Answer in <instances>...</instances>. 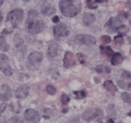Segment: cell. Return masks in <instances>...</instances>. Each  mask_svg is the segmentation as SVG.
Listing matches in <instances>:
<instances>
[{
	"instance_id": "cell-10",
	"label": "cell",
	"mask_w": 131,
	"mask_h": 123,
	"mask_svg": "<svg viewBox=\"0 0 131 123\" xmlns=\"http://www.w3.org/2000/svg\"><path fill=\"white\" fill-rule=\"evenodd\" d=\"M76 58L74 55L70 51H67L65 53L64 58H63V66L66 69H69L71 67L75 65L76 63Z\"/></svg>"
},
{
	"instance_id": "cell-40",
	"label": "cell",
	"mask_w": 131,
	"mask_h": 123,
	"mask_svg": "<svg viewBox=\"0 0 131 123\" xmlns=\"http://www.w3.org/2000/svg\"><path fill=\"white\" fill-rule=\"evenodd\" d=\"M127 6H128V7L131 9V0H128L127 1Z\"/></svg>"
},
{
	"instance_id": "cell-8",
	"label": "cell",
	"mask_w": 131,
	"mask_h": 123,
	"mask_svg": "<svg viewBox=\"0 0 131 123\" xmlns=\"http://www.w3.org/2000/svg\"><path fill=\"white\" fill-rule=\"evenodd\" d=\"M77 42L84 45H93L96 43L95 39L88 34H79L75 37Z\"/></svg>"
},
{
	"instance_id": "cell-41",
	"label": "cell",
	"mask_w": 131,
	"mask_h": 123,
	"mask_svg": "<svg viewBox=\"0 0 131 123\" xmlns=\"http://www.w3.org/2000/svg\"><path fill=\"white\" fill-rule=\"evenodd\" d=\"M127 90H131V82L130 83H128V85H127Z\"/></svg>"
},
{
	"instance_id": "cell-36",
	"label": "cell",
	"mask_w": 131,
	"mask_h": 123,
	"mask_svg": "<svg viewBox=\"0 0 131 123\" xmlns=\"http://www.w3.org/2000/svg\"><path fill=\"white\" fill-rule=\"evenodd\" d=\"M77 57H78V59H79V61H80V63H84V58H85V57H84L82 54H80V53L77 54Z\"/></svg>"
},
{
	"instance_id": "cell-21",
	"label": "cell",
	"mask_w": 131,
	"mask_h": 123,
	"mask_svg": "<svg viewBox=\"0 0 131 123\" xmlns=\"http://www.w3.org/2000/svg\"><path fill=\"white\" fill-rule=\"evenodd\" d=\"M95 71H97L98 73H103L104 71L109 73L111 71V70L108 66H105L103 65H98V66L95 67Z\"/></svg>"
},
{
	"instance_id": "cell-15",
	"label": "cell",
	"mask_w": 131,
	"mask_h": 123,
	"mask_svg": "<svg viewBox=\"0 0 131 123\" xmlns=\"http://www.w3.org/2000/svg\"><path fill=\"white\" fill-rule=\"evenodd\" d=\"M2 90L4 91V93L1 95V99L4 101H7L10 99V98L12 97V91L9 86L7 85H3Z\"/></svg>"
},
{
	"instance_id": "cell-16",
	"label": "cell",
	"mask_w": 131,
	"mask_h": 123,
	"mask_svg": "<svg viewBox=\"0 0 131 123\" xmlns=\"http://www.w3.org/2000/svg\"><path fill=\"white\" fill-rule=\"evenodd\" d=\"M124 60V58L122 56L120 53H115L112 55V64L114 65V66H117L119 64H121Z\"/></svg>"
},
{
	"instance_id": "cell-23",
	"label": "cell",
	"mask_w": 131,
	"mask_h": 123,
	"mask_svg": "<svg viewBox=\"0 0 131 123\" xmlns=\"http://www.w3.org/2000/svg\"><path fill=\"white\" fill-rule=\"evenodd\" d=\"M14 42L15 44V46L17 47H20L21 44H23V43H24V40L20 38V37L19 36L18 34H15V37H14Z\"/></svg>"
},
{
	"instance_id": "cell-25",
	"label": "cell",
	"mask_w": 131,
	"mask_h": 123,
	"mask_svg": "<svg viewBox=\"0 0 131 123\" xmlns=\"http://www.w3.org/2000/svg\"><path fill=\"white\" fill-rule=\"evenodd\" d=\"M46 90H47V93L51 95H53L56 93V89L51 85H47L46 87Z\"/></svg>"
},
{
	"instance_id": "cell-3",
	"label": "cell",
	"mask_w": 131,
	"mask_h": 123,
	"mask_svg": "<svg viewBox=\"0 0 131 123\" xmlns=\"http://www.w3.org/2000/svg\"><path fill=\"white\" fill-rule=\"evenodd\" d=\"M28 31L31 34H37L40 33L45 28V24L42 20H37L35 19H28L27 22Z\"/></svg>"
},
{
	"instance_id": "cell-38",
	"label": "cell",
	"mask_w": 131,
	"mask_h": 123,
	"mask_svg": "<svg viewBox=\"0 0 131 123\" xmlns=\"http://www.w3.org/2000/svg\"><path fill=\"white\" fill-rule=\"evenodd\" d=\"M79 122H80L79 117H75L74 119H71V120L69 123H79Z\"/></svg>"
},
{
	"instance_id": "cell-7",
	"label": "cell",
	"mask_w": 131,
	"mask_h": 123,
	"mask_svg": "<svg viewBox=\"0 0 131 123\" xmlns=\"http://www.w3.org/2000/svg\"><path fill=\"white\" fill-rule=\"evenodd\" d=\"M122 26V21L116 17H112L108 20L106 24H105V27L107 28L108 31L112 33L117 31L118 28Z\"/></svg>"
},
{
	"instance_id": "cell-26",
	"label": "cell",
	"mask_w": 131,
	"mask_h": 123,
	"mask_svg": "<svg viewBox=\"0 0 131 123\" xmlns=\"http://www.w3.org/2000/svg\"><path fill=\"white\" fill-rule=\"evenodd\" d=\"M117 31L119 33L120 35H125V34H126V33L128 31V28L125 26H123L122 25L121 26H119L118 29H117Z\"/></svg>"
},
{
	"instance_id": "cell-4",
	"label": "cell",
	"mask_w": 131,
	"mask_h": 123,
	"mask_svg": "<svg viewBox=\"0 0 131 123\" xmlns=\"http://www.w3.org/2000/svg\"><path fill=\"white\" fill-rule=\"evenodd\" d=\"M9 58L5 54H0V70L3 72L5 76H11L13 74V71L8 64Z\"/></svg>"
},
{
	"instance_id": "cell-45",
	"label": "cell",
	"mask_w": 131,
	"mask_h": 123,
	"mask_svg": "<svg viewBox=\"0 0 131 123\" xmlns=\"http://www.w3.org/2000/svg\"><path fill=\"white\" fill-rule=\"evenodd\" d=\"M130 24H131V22H130Z\"/></svg>"
},
{
	"instance_id": "cell-35",
	"label": "cell",
	"mask_w": 131,
	"mask_h": 123,
	"mask_svg": "<svg viewBox=\"0 0 131 123\" xmlns=\"http://www.w3.org/2000/svg\"><path fill=\"white\" fill-rule=\"evenodd\" d=\"M7 108V104H0V116L3 113Z\"/></svg>"
},
{
	"instance_id": "cell-28",
	"label": "cell",
	"mask_w": 131,
	"mask_h": 123,
	"mask_svg": "<svg viewBox=\"0 0 131 123\" xmlns=\"http://www.w3.org/2000/svg\"><path fill=\"white\" fill-rule=\"evenodd\" d=\"M123 37H122V35H118V36H116L114 37V43L115 44L117 45H122L123 44Z\"/></svg>"
},
{
	"instance_id": "cell-2",
	"label": "cell",
	"mask_w": 131,
	"mask_h": 123,
	"mask_svg": "<svg viewBox=\"0 0 131 123\" xmlns=\"http://www.w3.org/2000/svg\"><path fill=\"white\" fill-rule=\"evenodd\" d=\"M24 18V10L20 8H15L9 12L7 16L6 22L9 24L13 28L17 27L21 23Z\"/></svg>"
},
{
	"instance_id": "cell-39",
	"label": "cell",
	"mask_w": 131,
	"mask_h": 123,
	"mask_svg": "<svg viewBox=\"0 0 131 123\" xmlns=\"http://www.w3.org/2000/svg\"><path fill=\"white\" fill-rule=\"evenodd\" d=\"M95 2H97L98 3H103V2H106L107 0H95Z\"/></svg>"
},
{
	"instance_id": "cell-31",
	"label": "cell",
	"mask_w": 131,
	"mask_h": 123,
	"mask_svg": "<svg viewBox=\"0 0 131 123\" xmlns=\"http://www.w3.org/2000/svg\"><path fill=\"white\" fill-rule=\"evenodd\" d=\"M69 100H70V98H69L67 95H62V96H61V103H62V104L66 105V104H67L69 102Z\"/></svg>"
},
{
	"instance_id": "cell-6",
	"label": "cell",
	"mask_w": 131,
	"mask_h": 123,
	"mask_svg": "<svg viewBox=\"0 0 131 123\" xmlns=\"http://www.w3.org/2000/svg\"><path fill=\"white\" fill-rule=\"evenodd\" d=\"M24 117L27 122L32 123H39L41 119L37 111L32 109H28L26 110L24 113Z\"/></svg>"
},
{
	"instance_id": "cell-11",
	"label": "cell",
	"mask_w": 131,
	"mask_h": 123,
	"mask_svg": "<svg viewBox=\"0 0 131 123\" xmlns=\"http://www.w3.org/2000/svg\"><path fill=\"white\" fill-rule=\"evenodd\" d=\"M43 60V55L42 52L34 51L29 54L28 58V63L30 64H36L37 63H40Z\"/></svg>"
},
{
	"instance_id": "cell-34",
	"label": "cell",
	"mask_w": 131,
	"mask_h": 123,
	"mask_svg": "<svg viewBox=\"0 0 131 123\" xmlns=\"http://www.w3.org/2000/svg\"><path fill=\"white\" fill-rule=\"evenodd\" d=\"M122 77L123 79H131V73H130L129 71H125L122 72Z\"/></svg>"
},
{
	"instance_id": "cell-32",
	"label": "cell",
	"mask_w": 131,
	"mask_h": 123,
	"mask_svg": "<svg viewBox=\"0 0 131 123\" xmlns=\"http://www.w3.org/2000/svg\"><path fill=\"white\" fill-rule=\"evenodd\" d=\"M101 41L104 44H108V43H110L112 42V39L108 35H103V36L101 37Z\"/></svg>"
},
{
	"instance_id": "cell-14",
	"label": "cell",
	"mask_w": 131,
	"mask_h": 123,
	"mask_svg": "<svg viewBox=\"0 0 131 123\" xmlns=\"http://www.w3.org/2000/svg\"><path fill=\"white\" fill-rule=\"evenodd\" d=\"M95 20V17L93 14H91V13H86L83 14L82 16V22L84 26H90L91 24H93Z\"/></svg>"
},
{
	"instance_id": "cell-30",
	"label": "cell",
	"mask_w": 131,
	"mask_h": 123,
	"mask_svg": "<svg viewBox=\"0 0 131 123\" xmlns=\"http://www.w3.org/2000/svg\"><path fill=\"white\" fill-rule=\"evenodd\" d=\"M74 95H76L77 98H84L86 96V93L84 91H74Z\"/></svg>"
},
{
	"instance_id": "cell-44",
	"label": "cell",
	"mask_w": 131,
	"mask_h": 123,
	"mask_svg": "<svg viewBox=\"0 0 131 123\" xmlns=\"http://www.w3.org/2000/svg\"><path fill=\"white\" fill-rule=\"evenodd\" d=\"M128 116H130V117H131V111L128 113Z\"/></svg>"
},
{
	"instance_id": "cell-42",
	"label": "cell",
	"mask_w": 131,
	"mask_h": 123,
	"mask_svg": "<svg viewBox=\"0 0 131 123\" xmlns=\"http://www.w3.org/2000/svg\"><path fill=\"white\" fill-rule=\"evenodd\" d=\"M2 19H3V17H2V15L0 13V22L2 21Z\"/></svg>"
},
{
	"instance_id": "cell-37",
	"label": "cell",
	"mask_w": 131,
	"mask_h": 123,
	"mask_svg": "<svg viewBox=\"0 0 131 123\" xmlns=\"http://www.w3.org/2000/svg\"><path fill=\"white\" fill-rule=\"evenodd\" d=\"M52 22H53V23H55V24H58V23L60 21V18H59V17H58V16L56 15V16H54V17L52 18Z\"/></svg>"
},
{
	"instance_id": "cell-29",
	"label": "cell",
	"mask_w": 131,
	"mask_h": 123,
	"mask_svg": "<svg viewBox=\"0 0 131 123\" xmlns=\"http://www.w3.org/2000/svg\"><path fill=\"white\" fill-rule=\"evenodd\" d=\"M117 84H118V86H119L120 88L125 89V90H127V85H128V83H127L125 81L118 80L117 81Z\"/></svg>"
},
{
	"instance_id": "cell-46",
	"label": "cell",
	"mask_w": 131,
	"mask_h": 123,
	"mask_svg": "<svg viewBox=\"0 0 131 123\" xmlns=\"http://www.w3.org/2000/svg\"><path fill=\"white\" fill-rule=\"evenodd\" d=\"M130 52H131V51H130Z\"/></svg>"
},
{
	"instance_id": "cell-19",
	"label": "cell",
	"mask_w": 131,
	"mask_h": 123,
	"mask_svg": "<svg viewBox=\"0 0 131 123\" xmlns=\"http://www.w3.org/2000/svg\"><path fill=\"white\" fill-rule=\"evenodd\" d=\"M100 49L101 50V52L108 57H111L114 53L112 49L108 46H101Z\"/></svg>"
},
{
	"instance_id": "cell-18",
	"label": "cell",
	"mask_w": 131,
	"mask_h": 123,
	"mask_svg": "<svg viewBox=\"0 0 131 123\" xmlns=\"http://www.w3.org/2000/svg\"><path fill=\"white\" fill-rule=\"evenodd\" d=\"M103 87H105V89H106L108 92H111V93L116 92L117 90L116 86L114 85L112 81L111 80L105 81L103 83Z\"/></svg>"
},
{
	"instance_id": "cell-13",
	"label": "cell",
	"mask_w": 131,
	"mask_h": 123,
	"mask_svg": "<svg viewBox=\"0 0 131 123\" xmlns=\"http://www.w3.org/2000/svg\"><path fill=\"white\" fill-rule=\"evenodd\" d=\"M59 46L56 42H50L48 45L47 50V55L50 58H54L58 55Z\"/></svg>"
},
{
	"instance_id": "cell-33",
	"label": "cell",
	"mask_w": 131,
	"mask_h": 123,
	"mask_svg": "<svg viewBox=\"0 0 131 123\" xmlns=\"http://www.w3.org/2000/svg\"><path fill=\"white\" fill-rule=\"evenodd\" d=\"M87 4H88V7L90 8V9H95L97 7V5H95V1L93 0H88Z\"/></svg>"
},
{
	"instance_id": "cell-43",
	"label": "cell",
	"mask_w": 131,
	"mask_h": 123,
	"mask_svg": "<svg viewBox=\"0 0 131 123\" xmlns=\"http://www.w3.org/2000/svg\"><path fill=\"white\" fill-rule=\"evenodd\" d=\"M3 2H4V0H0V7H1L2 5Z\"/></svg>"
},
{
	"instance_id": "cell-9",
	"label": "cell",
	"mask_w": 131,
	"mask_h": 123,
	"mask_svg": "<svg viewBox=\"0 0 131 123\" xmlns=\"http://www.w3.org/2000/svg\"><path fill=\"white\" fill-rule=\"evenodd\" d=\"M53 33L56 37H67L69 35V31L65 24H60L53 27Z\"/></svg>"
},
{
	"instance_id": "cell-12",
	"label": "cell",
	"mask_w": 131,
	"mask_h": 123,
	"mask_svg": "<svg viewBox=\"0 0 131 123\" xmlns=\"http://www.w3.org/2000/svg\"><path fill=\"white\" fill-rule=\"evenodd\" d=\"M28 92H29V87L27 85H22L16 90V92H15L16 98L19 99L25 98L27 97Z\"/></svg>"
},
{
	"instance_id": "cell-17",
	"label": "cell",
	"mask_w": 131,
	"mask_h": 123,
	"mask_svg": "<svg viewBox=\"0 0 131 123\" xmlns=\"http://www.w3.org/2000/svg\"><path fill=\"white\" fill-rule=\"evenodd\" d=\"M42 13L47 16H50L56 13V9L52 7V6H48V5H44L42 7Z\"/></svg>"
},
{
	"instance_id": "cell-27",
	"label": "cell",
	"mask_w": 131,
	"mask_h": 123,
	"mask_svg": "<svg viewBox=\"0 0 131 123\" xmlns=\"http://www.w3.org/2000/svg\"><path fill=\"white\" fill-rule=\"evenodd\" d=\"M37 15V11H36L35 9H31V10L28 11V19H35Z\"/></svg>"
},
{
	"instance_id": "cell-24",
	"label": "cell",
	"mask_w": 131,
	"mask_h": 123,
	"mask_svg": "<svg viewBox=\"0 0 131 123\" xmlns=\"http://www.w3.org/2000/svg\"><path fill=\"white\" fill-rule=\"evenodd\" d=\"M7 123H24V121L20 117L15 116V117H13L9 119Z\"/></svg>"
},
{
	"instance_id": "cell-5",
	"label": "cell",
	"mask_w": 131,
	"mask_h": 123,
	"mask_svg": "<svg viewBox=\"0 0 131 123\" xmlns=\"http://www.w3.org/2000/svg\"><path fill=\"white\" fill-rule=\"evenodd\" d=\"M102 114H103V112L100 109H98V108L88 109L85 110L83 112L82 115V117L84 121L90 122V121L93 120L94 119L97 118Z\"/></svg>"
},
{
	"instance_id": "cell-1",
	"label": "cell",
	"mask_w": 131,
	"mask_h": 123,
	"mask_svg": "<svg viewBox=\"0 0 131 123\" xmlns=\"http://www.w3.org/2000/svg\"><path fill=\"white\" fill-rule=\"evenodd\" d=\"M59 8L64 16L72 18L80 13L82 3L80 0H61L59 2Z\"/></svg>"
},
{
	"instance_id": "cell-20",
	"label": "cell",
	"mask_w": 131,
	"mask_h": 123,
	"mask_svg": "<svg viewBox=\"0 0 131 123\" xmlns=\"http://www.w3.org/2000/svg\"><path fill=\"white\" fill-rule=\"evenodd\" d=\"M0 50L7 52L9 50V45L6 42V40L3 37H0Z\"/></svg>"
},
{
	"instance_id": "cell-22",
	"label": "cell",
	"mask_w": 131,
	"mask_h": 123,
	"mask_svg": "<svg viewBox=\"0 0 131 123\" xmlns=\"http://www.w3.org/2000/svg\"><path fill=\"white\" fill-rule=\"evenodd\" d=\"M121 97L125 102L131 104V93H128L126 92L122 93V95H121Z\"/></svg>"
}]
</instances>
